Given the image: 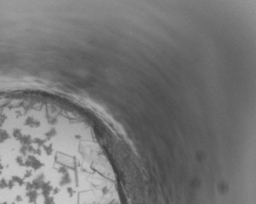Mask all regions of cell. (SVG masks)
<instances>
[{
  "label": "cell",
  "instance_id": "cell-1",
  "mask_svg": "<svg viewBox=\"0 0 256 204\" xmlns=\"http://www.w3.org/2000/svg\"><path fill=\"white\" fill-rule=\"evenodd\" d=\"M60 174L57 152L0 144V204H99L98 196L86 197Z\"/></svg>",
  "mask_w": 256,
  "mask_h": 204
}]
</instances>
